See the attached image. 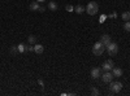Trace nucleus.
<instances>
[{"instance_id": "f257e3e1", "label": "nucleus", "mask_w": 130, "mask_h": 96, "mask_svg": "<svg viewBox=\"0 0 130 96\" xmlns=\"http://www.w3.org/2000/svg\"><path fill=\"white\" fill-rule=\"evenodd\" d=\"M98 10H99V4L96 2H90L87 4V7H86V12L90 16H95L98 13Z\"/></svg>"}, {"instance_id": "f03ea898", "label": "nucleus", "mask_w": 130, "mask_h": 96, "mask_svg": "<svg viewBox=\"0 0 130 96\" xmlns=\"http://www.w3.org/2000/svg\"><path fill=\"white\" fill-rule=\"evenodd\" d=\"M104 51H105V46L102 43V42H96V43L94 44V47H92V53H94L95 56L103 55Z\"/></svg>"}, {"instance_id": "7ed1b4c3", "label": "nucleus", "mask_w": 130, "mask_h": 96, "mask_svg": "<svg viewBox=\"0 0 130 96\" xmlns=\"http://www.w3.org/2000/svg\"><path fill=\"white\" fill-rule=\"evenodd\" d=\"M107 52H108V55H109V56L117 55V52H118V46H117V43H113V42H111V43L107 46Z\"/></svg>"}, {"instance_id": "20e7f679", "label": "nucleus", "mask_w": 130, "mask_h": 96, "mask_svg": "<svg viewBox=\"0 0 130 96\" xmlns=\"http://www.w3.org/2000/svg\"><path fill=\"white\" fill-rule=\"evenodd\" d=\"M109 84H111V87H109V88H111V91H112V92H115V93L120 92V91L122 90V83H121V82H113V81H112Z\"/></svg>"}, {"instance_id": "39448f33", "label": "nucleus", "mask_w": 130, "mask_h": 96, "mask_svg": "<svg viewBox=\"0 0 130 96\" xmlns=\"http://www.w3.org/2000/svg\"><path fill=\"white\" fill-rule=\"evenodd\" d=\"M100 78H102V81L104 83H111L115 77H113V74L111 71H104V74H103V75H100Z\"/></svg>"}, {"instance_id": "423d86ee", "label": "nucleus", "mask_w": 130, "mask_h": 96, "mask_svg": "<svg viewBox=\"0 0 130 96\" xmlns=\"http://www.w3.org/2000/svg\"><path fill=\"white\" fill-rule=\"evenodd\" d=\"M113 66H115V62H113V60H107L104 64H103V70L104 71H111L112 69H113Z\"/></svg>"}, {"instance_id": "0eeeda50", "label": "nucleus", "mask_w": 130, "mask_h": 96, "mask_svg": "<svg viewBox=\"0 0 130 96\" xmlns=\"http://www.w3.org/2000/svg\"><path fill=\"white\" fill-rule=\"evenodd\" d=\"M100 42H102V43L107 47L108 44H109L111 43V42H112V39H111V35H108V34H104V35H102V38H100Z\"/></svg>"}, {"instance_id": "6e6552de", "label": "nucleus", "mask_w": 130, "mask_h": 96, "mask_svg": "<svg viewBox=\"0 0 130 96\" xmlns=\"http://www.w3.org/2000/svg\"><path fill=\"white\" fill-rule=\"evenodd\" d=\"M100 69L99 68H92L91 69V77L94 78V79H98V78H100Z\"/></svg>"}, {"instance_id": "1a4fd4ad", "label": "nucleus", "mask_w": 130, "mask_h": 96, "mask_svg": "<svg viewBox=\"0 0 130 96\" xmlns=\"http://www.w3.org/2000/svg\"><path fill=\"white\" fill-rule=\"evenodd\" d=\"M122 69L121 68H116V66H113V69H112V74H113V77H121L122 75Z\"/></svg>"}, {"instance_id": "9d476101", "label": "nucleus", "mask_w": 130, "mask_h": 96, "mask_svg": "<svg viewBox=\"0 0 130 96\" xmlns=\"http://www.w3.org/2000/svg\"><path fill=\"white\" fill-rule=\"evenodd\" d=\"M74 12L77 13V14H82L83 12H86V8H85L83 5H79V4H78V5L74 7Z\"/></svg>"}, {"instance_id": "9b49d317", "label": "nucleus", "mask_w": 130, "mask_h": 96, "mask_svg": "<svg viewBox=\"0 0 130 96\" xmlns=\"http://www.w3.org/2000/svg\"><path fill=\"white\" fill-rule=\"evenodd\" d=\"M43 51H44V48H43L42 44H34V52L37 53V55H42Z\"/></svg>"}, {"instance_id": "f8f14e48", "label": "nucleus", "mask_w": 130, "mask_h": 96, "mask_svg": "<svg viewBox=\"0 0 130 96\" xmlns=\"http://www.w3.org/2000/svg\"><path fill=\"white\" fill-rule=\"evenodd\" d=\"M17 48H18V52H20V53H24V52L27 51V46L24 44V43H20V44L17 46Z\"/></svg>"}, {"instance_id": "ddd939ff", "label": "nucleus", "mask_w": 130, "mask_h": 96, "mask_svg": "<svg viewBox=\"0 0 130 96\" xmlns=\"http://www.w3.org/2000/svg\"><path fill=\"white\" fill-rule=\"evenodd\" d=\"M39 3L38 2H32L31 4H30V10H38L39 9Z\"/></svg>"}, {"instance_id": "4468645a", "label": "nucleus", "mask_w": 130, "mask_h": 96, "mask_svg": "<svg viewBox=\"0 0 130 96\" xmlns=\"http://www.w3.org/2000/svg\"><path fill=\"white\" fill-rule=\"evenodd\" d=\"M48 8L51 10H57V4L55 2H51V3H48Z\"/></svg>"}, {"instance_id": "2eb2a0df", "label": "nucleus", "mask_w": 130, "mask_h": 96, "mask_svg": "<svg viewBox=\"0 0 130 96\" xmlns=\"http://www.w3.org/2000/svg\"><path fill=\"white\" fill-rule=\"evenodd\" d=\"M121 17H122V20L125 21V22L126 21H130V12H124Z\"/></svg>"}, {"instance_id": "dca6fc26", "label": "nucleus", "mask_w": 130, "mask_h": 96, "mask_svg": "<svg viewBox=\"0 0 130 96\" xmlns=\"http://www.w3.org/2000/svg\"><path fill=\"white\" fill-rule=\"evenodd\" d=\"M27 40H29V43H30V44H35V42H37V38H35L34 35H29Z\"/></svg>"}, {"instance_id": "f3484780", "label": "nucleus", "mask_w": 130, "mask_h": 96, "mask_svg": "<svg viewBox=\"0 0 130 96\" xmlns=\"http://www.w3.org/2000/svg\"><path fill=\"white\" fill-rule=\"evenodd\" d=\"M124 30L127 31V33H130V21H126V22L124 24Z\"/></svg>"}, {"instance_id": "a211bd4d", "label": "nucleus", "mask_w": 130, "mask_h": 96, "mask_svg": "<svg viewBox=\"0 0 130 96\" xmlns=\"http://www.w3.org/2000/svg\"><path fill=\"white\" fill-rule=\"evenodd\" d=\"M10 53H12L13 56L17 55V53H20V52H18V48H17V47H12V48H10Z\"/></svg>"}, {"instance_id": "6ab92c4d", "label": "nucleus", "mask_w": 130, "mask_h": 96, "mask_svg": "<svg viewBox=\"0 0 130 96\" xmlns=\"http://www.w3.org/2000/svg\"><path fill=\"white\" fill-rule=\"evenodd\" d=\"M91 93H92V95H99L100 92H99V90H98V88H95V87H91Z\"/></svg>"}, {"instance_id": "aec40b11", "label": "nucleus", "mask_w": 130, "mask_h": 96, "mask_svg": "<svg viewBox=\"0 0 130 96\" xmlns=\"http://www.w3.org/2000/svg\"><path fill=\"white\" fill-rule=\"evenodd\" d=\"M67 10H68V12H73L74 7H73V5H67Z\"/></svg>"}, {"instance_id": "412c9836", "label": "nucleus", "mask_w": 130, "mask_h": 96, "mask_svg": "<svg viewBox=\"0 0 130 96\" xmlns=\"http://www.w3.org/2000/svg\"><path fill=\"white\" fill-rule=\"evenodd\" d=\"M109 17H111V18H116V17H117V13H116V12H113V13H111V14H109Z\"/></svg>"}, {"instance_id": "4be33fe9", "label": "nucleus", "mask_w": 130, "mask_h": 96, "mask_svg": "<svg viewBox=\"0 0 130 96\" xmlns=\"http://www.w3.org/2000/svg\"><path fill=\"white\" fill-rule=\"evenodd\" d=\"M27 51L32 52V51H34V47H32V46H27Z\"/></svg>"}, {"instance_id": "5701e85b", "label": "nucleus", "mask_w": 130, "mask_h": 96, "mask_svg": "<svg viewBox=\"0 0 130 96\" xmlns=\"http://www.w3.org/2000/svg\"><path fill=\"white\" fill-rule=\"evenodd\" d=\"M38 10H39V12H44V7H42V5H40Z\"/></svg>"}, {"instance_id": "b1692460", "label": "nucleus", "mask_w": 130, "mask_h": 96, "mask_svg": "<svg viewBox=\"0 0 130 96\" xmlns=\"http://www.w3.org/2000/svg\"><path fill=\"white\" fill-rule=\"evenodd\" d=\"M105 18H107V16H102V17H100V22H103Z\"/></svg>"}, {"instance_id": "393cba45", "label": "nucleus", "mask_w": 130, "mask_h": 96, "mask_svg": "<svg viewBox=\"0 0 130 96\" xmlns=\"http://www.w3.org/2000/svg\"><path fill=\"white\" fill-rule=\"evenodd\" d=\"M38 83L40 84V86H43V81H42V79H39V81H38Z\"/></svg>"}, {"instance_id": "a878e982", "label": "nucleus", "mask_w": 130, "mask_h": 96, "mask_svg": "<svg viewBox=\"0 0 130 96\" xmlns=\"http://www.w3.org/2000/svg\"><path fill=\"white\" fill-rule=\"evenodd\" d=\"M37 2H38V3H44L46 0H37Z\"/></svg>"}, {"instance_id": "bb28decb", "label": "nucleus", "mask_w": 130, "mask_h": 96, "mask_svg": "<svg viewBox=\"0 0 130 96\" xmlns=\"http://www.w3.org/2000/svg\"><path fill=\"white\" fill-rule=\"evenodd\" d=\"M129 12H130V10H129Z\"/></svg>"}]
</instances>
